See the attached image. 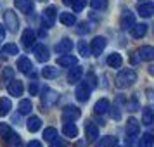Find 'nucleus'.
Wrapping results in <instances>:
<instances>
[{
    "label": "nucleus",
    "mask_w": 154,
    "mask_h": 147,
    "mask_svg": "<svg viewBox=\"0 0 154 147\" xmlns=\"http://www.w3.org/2000/svg\"><path fill=\"white\" fill-rule=\"evenodd\" d=\"M33 68V64L29 61L28 57H19V61H17V69L21 71V73H29Z\"/></svg>",
    "instance_id": "nucleus-23"
},
{
    "label": "nucleus",
    "mask_w": 154,
    "mask_h": 147,
    "mask_svg": "<svg viewBox=\"0 0 154 147\" xmlns=\"http://www.w3.org/2000/svg\"><path fill=\"white\" fill-rule=\"evenodd\" d=\"M4 26H7V29L11 33H16L19 29V19H17L14 11H5V14H4Z\"/></svg>",
    "instance_id": "nucleus-2"
},
{
    "label": "nucleus",
    "mask_w": 154,
    "mask_h": 147,
    "mask_svg": "<svg viewBox=\"0 0 154 147\" xmlns=\"http://www.w3.org/2000/svg\"><path fill=\"white\" fill-rule=\"evenodd\" d=\"M40 126H42V119L38 118V116H31V118H28V121H26V128H28V132H31V133L38 132Z\"/></svg>",
    "instance_id": "nucleus-17"
},
{
    "label": "nucleus",
    "mask_w": 154,
    "mask_h": 147,
    "mask_svg": "<svg viewBox=\"0 0 154 147\" xmlns=\"http://www.w3.org/2000/svg\"><path fill=\"white\" fill-rule=\"evenodd\" d=\"M106 45H107V40H106L104 36H95L90 43V52L94 56H100L102 50L106 49Z\"/></svg>",
    "instance_id": "nucleus-3"
},
{
    "label": "nucleus",
    "mask_w": 154,
    "mask_h": 147,
    "mask_svg": "<svg viewBox=\"0 0 154 147\" xmlns=\"http://www.w3.org/2000/svg\"><path fill=\"white\" fill-rule=\"evenodd\" d=\"M14 5L19 12H23V14H31L33 9H35L31 0H14Z\"/></svg>",
    "instance_id": "nucleus-7"
},
{
    "label": "nucleus",
    "mask_w": 154,
    "mask_h": 147,
    "mask_svg": "<svg viewBox=\"0 0 154 147\" xmlns=\"http://www.w3.org/2000/svg\"><path fill=\"white\" fill-rule=\"evenodd\" d=\"M137 56H139V59H142V61H152L154 59V49L151 45H144V47L139 49Z\"/></svg>",
    "instance_id": "nucleus-13"
},
{
    "label": "nucleus",
    "mask_w": 154,
    "mask_h": 147,
    "mask_svg": "<svg viewBox=\"0 0 154 147\" xmlns=\"http://www.w3.org/2000/svg\"><path fill=\"white\" fill-rule=\"evenodd\" d=\"M71 7H73V11H75V12H82V9L85 7V0H73Z\"/></svg>",
    "instance_id": "nucleus-39"
},
{
    "label": "nucleus",
    "mask_w": 154,
    "mask_h": 147,
    "mask_svg": "<svg viewBox=\"0 0 154 147\" xmlns=\"http://www.w3.org/2000/svg\"><path fill=\"white\" fill-rule=\"evenodd\" d=\"M85 133H87V139L88 140H95L99 137V126L92 121H87L85 123Z\"/></svg>",
    "instance_id": "nucleus-15"
},
{
    "label": "nucleus",
    "mask_w": 154,
    "mask_h": 147,
    "mask_svg": "<svg viewBox=\"0 0 154 147\" xmlns=\"http://www.w3.org/2000/svg\"><path fill=\"white\" fill-rule=\"evenodd\" d=\"M35 56H36V59L40 61V63H47L49 61V49L45 47V45H36L35 47Z\"/></svg>",
    "instance_id": "nucleus-16"
},
{
    "label": "nucleus",
    "mask_w": 154,
    "mask_h": 147,
    "mask_svg": "<svg viewBox=\"0 0 154 147\" xmlns=\"http://www.w3.org/2000/svg\"><path fill=\"white\" fill-rule=\"evenodd\" d=\"M2 54H5V56H16V54H19V47L16 43H7V45L2 47Z\"/></svg>",
    "instance_id": "nucleus-30"
},
{
    "label": "nucleus",
    "mask_w": 154,
    "mask_h": 147,
    "mask_svg": "<svg viewBox=\"0 0 154 147\" xmlns=\"http://www.w3.org/2000/svg\"><path fill=\"white\" fill-rule=\"evenodd\" d=\"M107 109H111V104H109L107 99H100V100H97V104L94 106L95 114H104V112H107Z\"/></svg>",
    "instance_id": "nucleus-18"
},
{
    "label": "nucleus",
    "mask_w": 154,
    "mask_h": 147,
    "mask_svg": "<svg viewBox=\"0 0 154 147\" xmlns=\"http://www.w3.org/2000/svg\"><path fill=\"white\" fill-rule=\"evenodd\" d=\"M47 92H49V90H47ZM57 99H59V95H57V93L49 92V95H45V97L42 99V106H52L54 102H57Z\"/></svg>",
    "instance_id": "nucleus-32"
},
{
    "label": "nucleus",
    "mask_w": 154,
    "mask_h": 147,
    "mask_svg": "<svg viewBox=\"0 0 154 147\" xmlns=\"http://www.w3.org/2000/svg\"><path fill=\"white\" fill-rule=\"evenodd\" d=\"M73 50V42H71L69 38H63L61 42L56 43V52L57 54H68Z\"/></svg>",
    "instance_id": "nucleus-12"
},
{
    "label": "nucleus",
    "mask_w": 154,
    "mask_h": 147,
    "mask_svg": "<svg viewBox=\"0 0 154 147\" xmlns=\"http://www.w3.org/2000/svg\"><path fill=\"white\" fill-rule=\"evenodd\" d=\"M21 40H23V45H24L26 49L33 47V45H35V40H36L35 31H33V29H29V28H28V29H24V31H23Z\"/></svg>",
    "instance_id": "nucleus-11"
},
{
    "label": "nucleus",
    "mask_w": 154,
    "mask_h": 147,
    "mask_svg": "<svg viewBox=\"0 0 154 147\" xmlns=\"http://www.w3.org/2000/svg\"><path fill=\"white\" fill-rule=\"evenodd\" d=\"M80 109H78L76 106H66L63 109V119L68 123V121H75V119L80 118Z\"/></svg>",
    "instance_id": "nucleus-5"
},
{
    "label": "nucleus",
    "mask_w": 154,
    "mask_h": 147,
    "mask_svg": "<svg viewBox=\"0 0 154 147\" xmlns=\"http://www.w3.org/2000/svg\"><path fill=\"white\" fill-rule=\"evenodd\" d=\"M17 109H19L21 114H29L31 109H33V104H31L29 99H23L21 102H19V106H17Z\"/></svg>",
    "instance_id": "nucleus-29"
},
{
    "label": "nucleus",
    "mask_w": 154,
    "mask_h": 147,
    "mask_svg": "<svg viewBox=\"0 0 154 147\" xmlns=\"http://www.w3.org/2000/svg\"><path fill=\"white\" fill-rule=\"evenodd\" d=\"M92 9H95V11H104L106 7H107V0H92L90 2Z\"/></svg>",
    "instance_id": "nucleus-36"
},
{
    "label": "nucleus",
    "mask_w": 154,
    "mask_h": 147,
    "mask_svg": "<svg viewBox=\"0 0 154 147\" xmlns=\"http://www.w3.org/2000/svg\"><path fill=\"white\" fill-rule=\"evenodd\" d=\"M4 36H5V28L0 24V38H4Z\"/></svg>",
    "instance_id": "nucleus-44"
},
{
    "label": "nucleus",
    "mask_w": 154,
    "mask_h": 147,
    "mask_svg": "<svg viewBox=\"0 0 154 147\" xmlns=\"http://www.w3.org/2000/svg\"><path fill=\"white\" fill-rule=\"evenodd\" d=\"M63 132H64V135L66 137H76L78 135V128L75 126V123L73 121H68V123H64V126H63Z\"/></svg>",
    "instance_id": "nucleus-25"
},
{
    "label": "nucleus",
    "mask_w": 154,
    "mask_h": 147,
    "mask_svg": "<svg viewBox=\"0 0 154 147\" xmlns=\"http://www.w3.org/2000/svg\"><path fill=\"white\" fill-rule=\"evenodd\" d=\"M140 132V123L135 118H130L126 121V135L128 137H137Z\"/></svg>",
    "instance_id": "nucleus-10"
},
{
    "label": "nucleus",
    "mask_w": 154,
    "mask_h": 147,
    "mask_svg": "<svg viewBox=\"0 0 154 147\" xmlns=\"http://www.w3.org/2000/svg\"><path fill=\"white\" fill-rule=\"evenodd\" d=\"M137 81V73L133 69H123L118 73V76L114 80V85L118 88H126V87H132Z\"/></svg>",
    "instance_id": "nucleus-1"
},
{
    "label": "nucleus",
    "mask_w": 154,
    "mask_h": 147,
    "mask_svg": "<svg viewBox=\"0 0 154 147\" xmlns=\"http://www.w3.org/2000/svg\"><path fill=\"white\" fill-rule=\"evenodd\" d=\"M28 90H29V95H36V92H38V85L33 81V83L28 87Z\"/></svg>",
    "instance_id": "nucleus-41"
},
{
    "label": "nucleus",
    "mask_w": 154,
    "mask_h": 147,
    "mask_svg": "<svg viewBox=\"0 0 154 147\" xmlns=\"http://www.w3.org/2000/svg\"><path fill=\"white\" fill-rule=\"evenodd\" d=\"M116 144V137H111V135H107V137H102V139L99 140L97 147H112Z\"/></svg>",
    "instance_id": "nucleus-31"
},
{
    "label": "nucleus",
    "mask_w": 154,
    "mask_h": 147,
    "mask_svg": "<svg viewBox=\"0 0 154 147\" xmlns=\"http://www.w3.org/2000/svg\"><path fill=\"white\" fill-rule=\"evenodd\" d=\"M78 50H80V56L82 57L90 56V50H88V45L85 43V40H80V43H78Z\"/></svg>",
    "instance_id": "nucleus-37"
},
{
    "label": "nucleus",
    "mask_w": 154,
    "mask_h": 147,
    "mask_svg": "<svg viewBox=\"0 0 154 147\" xmlns=\"http://www.w3.org/2000/svg\"><path fill=\"white\" fill-rule=\"evenodd\" d=\"M133 24H135V16L130 11H125L121 14V17H119V26H121V29H130Z\"/></svg>",
    "instance_id": "nucleus-6"
},
{
    "label": "nucleus",
    "mask_w": 154,
    "mask_h": 147,
    "mask_svg": "<svg viewBox=\"0 0 154 147\" xmlns=\"http://www.w3.org/2000/svg\"><path fill=\"white\" fill-rule=\"evenodd\" d=\"M12 76H14V71H12V68H5V69H4V73H2V81H4V83H9V81L12 80Z\"/></svg>",
    "instance_id": "nucleus-38"
},
{
    "label": "nucleus",
    "mask_w": 154,
    "mask_h": 147,
    "mask_svg": "<svg viewBox=\"0 0 154 147\" xmlns=\"http://www.w3.org/2000/svg\"><path fill=\"white\" fill-rule=\"evenodd\" d=\"M12 130H11V126L9 125H5V123H2V125H0V135H2V137H4V140H9L11 139V137H12Z\"/></svg>",
    "instance_id": "nucleus-34"
},
{
    "label": "nucleus",
    "mask_w": 154,
    "mask_h": 147,
    "mask_svg": "<svg viewBox=\"0 0 154 147\" xmlns=\"http://www.w3.org/2000/svg\"><path fill=\"white\" fill-rule=\"evenodd\" d=\"M59 21L63 23L64 26H73L76 23V17H75V14H71V12H61L59 14Z\"/></svg>",
    "instance_id": "nucleus-24"
},
{
    "label": "nucleus",
    "mask_w": 154,
    "mask_h": 147,
    "mask_svg": "<svg viewBox=\"0 0 154 147\" xmlns=\"http://www.w3.org/2000/svg\"><path fill=\"white\" fill-rule=\"evenodd\" d=\"M50 147H66V144H64L61 139H57V137H56V139L50 140Z\"/></svg>",
    "instance_id": "nucleus-40"
},
{
    "label": "nucleus",
    "mask_w": 154,
    "mask_h": 147,
    "mask_svg": "<svg viewBox=\"0 0 154 147\" xmlns=\"http://www.w3.org/2000/svg\"><path fill=\"white\" fill-rule=\"evenodd\" d=\"M152 121H154V112L151 107H144V111H142V123L144 125H152Z\"/></svg>",
    "instance_id": "nucleus-28"
},
{
    "label": "nucleus",
    "mask_w": 154,
    "mask_h": 147,
    "mask_svg": "<svg viewBox=\"0 0 154 147\" xmlns=\"http://www.w3.org/2000/svg\"><path fill=\"white\" fill-rule=\"evenodd\" d=\"M111 114H112V118H114V119H119V118H121V112H119V109H118V107H116V106L112 107Z\"/></svg>",
    "instance_id": "nucleus-42"
},
{
    "label": "nucleus",
    "mask_w": 154,
    "mask_h": 147,
    "mask_svg": "<svg viewBox=\"0 0 154 147\" xmlns=\"http://www.w3.org/2000/svg\"><path fill=\"white\" fill-rule=\"evenodd\" d=\"M7 92L11 93V95H14V97H19V95H23V83L19 81V80H11L7 83Z\"/></svg>",
    "instance_id": "nucleus-9"
},
{
    "label": "nucleus",
    "mask_w": 154,
    "mask_h": 147,
    "mask_svg": "<svg viewBox=\"0 0 154 147\" xmlns=\"http://www.w3.org/2000/svg\"><path fill=\"white\" fill-rule=\"evenodd\" d=\"M57 64H59V66H68V68H71V66L76 64V57L71 56L69 52H68V54H64V56H61L57 59Z\"/></svg>",
    "instance_id": "nucleus-19"
},
{
    "label": "nucleus",
    "mask_w": 154,
    "mask_h": 147,
    "mask_svg": "<svg viewBox=\"0 0 154 147\" xmlns=\"http://www.w3.org/2000/svg\"><path fill=\"white\" fill-rule=\"evenodd\" d=\"M57 137V130L56 128H52V126H49V128H45L43 130V140H52V139H56Z\"/></svg>",
    "instance_id": "nucleus-35"
},
{
    "label": "nucleus",
    "mask_w": 154,
    "mask_h": 147,
    "mask_svg": "<svg viewBox=\"0 0 154 147\" xmlns=\"http://www.w3.org/2000/svg\"><path fill=\"white\" fill-rule=\"evenodd\" d=\"M82 76H83V69L75 64V68H71L69 73H68V81L69 83H78L82 80Z\"/></svg>",
    "instance_id": "nucleus-14"
},
{
    "label": "nucleus",
    "mask_w": 154,
    "mask_h": 147,
    "mask_svg": "<svg viewBox=\"0 0 154 147\" xmlns=\"http://www.w3.org/2000/svg\"><path fill=\"white\" fill-rule=\"evenodd\" d=\"M152 142H154L152 135H151V133H146V135H142V137H140L139 145L140 147H152Z\"/></svg>",
    "instance_id": "nucleus-33"
},
{
    "label": "nucleus",
    "mask_w": 154,
    "mask_h": 147,
    "mask_svg": "<svg viewBox=\"0 0 154 147\" xmlns=\"http://www.w3.org/2000/svg\"><path fill=\"white\" fill-rule=\"evenodd\" d=\"M63 4H64V5H71V4H73V0H63Z\"/></svg>",
    "instance_id": "nucleus-45"
},
{
    "label": "nucleus",
    "mask_w": 154,
    "mask_h": 147,
    "mask_svg": "<svg viewBox=\"0 0 154 147\" xmlns=\"http://www.w3.org/2000/svg\"><path fill=\"white\" fill-rule=\"evenodd\" d=\"M107 64H109L111 68H119V66L123 64V57L119 56L118 52H112L111 56L107 57Z\"/></svg>",
    "instance_id": "nucleus-27"
},
{
    "label": "nucleus",
    "mask_w": 154,
    "mask_h": 147,
    "mask_svg": "<svg viewBox=\"0 0 154 147\" xmlns=\"http://www.w3.org/2000/svg\"><path fill=\"white\" fill-rule=\"evenodd\" d=\"M90 90H92V87L87 83V81H83V83L78 85L75 95H76V99L80 100V102H87V100L90 99Z\"/></svg>",
    "instance_id": "nucleus-4"
},
{
    "label": "nucleus",
    "mask_w": 154,
    "mask_h": 147,
    "mask_svg": "<svg viewBox=\"0 0 154 147\" xmlns=\"http://www.w3.org/2000/svg\"><path fill=\"white\" fill-rule=\"evenodd\" d=\"M56 7H47L45 11H43V14H42V21L45 23V26L47 28H50L52 24H54V21H56Z\"/></svg>",
    "instance_id": "nucleus-8"
},
{
    "label": "nucleus",
    "mask_w": 154,
    "mask_h": 147,
    "mask_svg": "<svg viewBox=\"0 0 154 147\" xmlns=\"http://www.w3.org/2000/svg\"><path fill=\"white\" fill-rule=\"evenodd\" d=\"M11 109H12L11 100H9L7 97L0 99V116H2V118H4V116H7L9 112H11Z\"/></svg>",
    "instance_id": "nucleus-26"
},
{
    "label": "nucleus",
    "mask_w": 154,
    "mask_h": 147,
    "mask_svg": "<svg viewBox=\"0 0 154 147\" xmlns=\"http://www.w3.org/2000/svg\"><path fill=\"white\" fill-rule=\"evenodd\" d=\"M130 29H132V36L133 38H142V36L147 33V24H144V23H140V24H133Z\"/></svg>",
    "instance_id": "nucleus-21"
},
{
    "label": "nucleus",
    "mask_w": 154,
    "mask_h": 147,
    "mask_svg": "<svg viewBox=\"0 0 154 147\" xmlns=\"http://www.w3.org/2000/svg\"><path fill=\"white\" fill-rule=\"evenodd\" d=\"M137 11H139V14L142 16V17H151L152 12H154V5L151 2H146V4H140Z\"/></svg>",
    "instance_id": "nucleus-20"
},
{
    "label": "nucleus",
    "mask_w": 154,
    "mask_h": 147,
    "mask_svg": "<svg viewBox=\"0 0 154 147\" xmlns=\"http://www.w3.org/2000/svg\"><path fill=\"white\" fill-rule=\"evenodd\" d=\"M26 147H42V144H40L38 140H31V142H29Z\"/></svg>",
    "instance_id": "nucleus-43"
},
{
    "label": "nucleus",
    "mask_w": 154,
    "mask_h": 147,
    "mask_svg": "<svg viewBox=\"0 0 154 147\" xmlns=\"http://www.w3.org/2000/svg\"><path fill=\"white\" fill-rule=\"evenodd\" d=\"M42 76L47 78V80H54V78L59 76V69H57L56 66H45L42 69Z\"/></svg>",
    "instance_id": "nucleus-22"
}]
</instances>
